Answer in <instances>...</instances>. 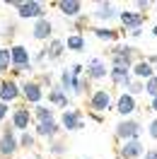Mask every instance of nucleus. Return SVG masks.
<instances>
[{"label":"nucleus","instance_id":"obj_1","mask_svg":"<svg viewBox=\"0 0 157 159\" xmlns=\"http://www.w3.org/2000/svg\"><path fill=\"white\" fill-rule=\"evenodd\" d=\"M138 51L136 46H131V43H116L114 48H111V68H126V70H133V65L138 63Z\"/></svg>","mask_w":157,"mask_h":159},{"label":"nucleus","instance_id":"obj_2","mask_svg":"<svg viewBox=\"0 0 157 159\" xmlns=\"http://www.w3.org/2000/svg\"><path fill=\"white\" fill-rule=\"evenodd\" d=\"M10 53H12V70L10 75H22V72H29L34 68V58H31V53L27 46H22V43H15L10 46Z\"/></svg>","mask_w":157,"mask_h":159},{"label":"nucleus","instance_id":"obj_3","mask_svg":"<svg viewBox=\"0 0 157 159\" xmlns=\"http://www.w3.org/2000/svg\"><path fill=\"white\" fill-rule=\"evenodd\" d=\"M17 149H20V133L12 128V123L7 120V125H2V130H0V157L12 159Z\"/></svg>","mask_w":157,"mask_h":159},{"label":"nucleus","instance_id":"obj_4","mask_svg":"<svg viewBox=\"0 0 157 159\" xmlns=\"http://www.w3.org/2000/svg\"><path fill=\"white\" fill-rule=\"evenodd\" d=\"M140 133H143V123L136 120V118H121L116 123V130H114V135H116L118 142L140 140Z\"/></svg>","mask_w":157,"mask_h":159},{"label":"nucleus","instance_id":"obj_5","mask_svg":"<svg viewBox=\"0 0 157 159\" xmlns=\"http://www.w3.org/2000/svg\"><path fill=\"white\" fill-rule=\"evenodd\" d=\"M114 94L109 89H94L92 94L87 97V106H89V111H94V113H104V111H109V109H114Z\"/></svg>","mask_w":157,"mask_h":159},{"label":"nucleus","instance_id":"obj_6","mask_svg":"<svg viewBox=\"0 0 157 159\" xmlns=\"http://www.w3.org/2000/svg\"><path fill=\"white\" fill-rule=\"evenodd\" d=\"M22 99H24V106L31 104V106H39L41 99H44V84L39 80H27L22 82Z\"/></svg>","mask_w":157,"mask_h":159},{"label":"nucleus","instance_id":"obj_7","mask_svg":"<svg viewBox=\"0 0 157 159\" xmlns=\"http://www.w3.org/2000/svg\"><path fill=\"white\" fill-rule=\"evenodd\" d=\"M22 99V84L15 82V77H2L0 80V101L2 104H15Z\"/></svg>","mask_w":157,"mask_h":159},{"label":"nucleus","instance_id":"obj_8","mask_svg":"<svg viewBox=\"0 0 157 159\" xmlns=\"http://www.w3.org/2000/svg\"><path fill=\"white\" fill-rule=\"evenodd\" d=\"M17 17L20 20H44L46 17V5L39 2V0H24L17 10Z\"/></svg>","mask_w":157,"mask_h":159},{"label":"nucleus","instance_id":"obj_9","mask_svg":"<svg viewBox=\"0 0 157 159\" xmlns=\"http://www.w3.org/2000/svg\"><path fill=\"white\" fill-rule=\"evenodd\" d=\"M31 120H34V113H31L27 106H17V109H12L10 123H12V128L17 130V133H27V130L31 128Z\"/></svg>","mask_w":157,"mask_h":159},{"label":"nucleus","instance_id":"obj_10","mask_svg":"<svg viewBox=\"0 0 157 159\" xmlns=\"http://www.w3.org/2000/svg\"><path fill=\"white\" fill-rule=\"evenodd\" d=\"M145 15L138 10H121L118 12V22H121V27L126 31H133V29H143V24H145Z\"/></svg>","mask_w":157,"mask_h":159},{"label":"nucleus","instance_id":"obj_11","mask_svg":"<svg viewBox=\"0 0 157 159\" xmlns=\"http://www.w3.org/2000/svg\"><path fill=\"white\" fill-rule=\"evenodd\" d=\"M60 125H63V130H68V133L82 130V128H85V116H82V111H80V109L63 111V116H60Z\"/></svg>","mask_w":157,"mask_h":159},{"label":"nucleus","instance_id":"obj_12","mask_svg":"<svg viewBox=\"0 0 157 159\" xmlns=\"http://www.w3.org/2000/svg\"><path fill=\"white\" fill-rule=\"evenodd\" d=\"M114 111H118L123 118H133V113L138 111V99L131 97L128 92H121L118 99H116V104H114Z\"/></svg>","mask_w":157,"mask_h":159},{"label":"nucleus","instance_id":"obj_13","mask_svg":"<svg viewBox=\"0 0 157 159\" xmlns=\"http://www.w3.org/2000/svg\"><path fill=\"white\" fill-rule=\"evenodd\" d=\"M63 133V125L58 120H46V123H34V135L36 138H46L51 140H58V135Z\"/></svg>","mask_w":157,"mask_h":159},{"label":"nucleus","instance_id":"obj_14","mask_svg":"<svg viewBox=\"0 0 157 159\" xmlns=\"http://www.w3.org/2000/svg\"><path fill=\"white\" fill-rule=\"evenodd\" d=\"M92 17H94L97 22H104V27H107V22L118 20V10L114 7V2L104 0V2H97V5H94V12H92Z\"/></svg>","mask_w":157,"mask_h":159},{"label":"nucleus","instance_id":"obj_15","mask_svg":"<svg viewBox=\"0 0 157 159\" xmlns=\"http://www.w3.org/2000/svg\"><path fill=\"white\" fill-rule=\"evenodd\" d=\"M143 154H145V149L140 140H128V142H121V147H118L121 159H143Z\"/></svg>","mask_w":157,"mask_h":159},{"label":"nucleus","instance_id":"obj_16","mask_svg":"<svg viewBox=\"0 0 157 159\" xmlns=\"http://www.w3.org/2000/svg\"><path fill=\"white\" fill-rule=\"evenodd\" d=\"M49 104H51V106H56V109L68 111V109H70V97L63 92V87H60V84H53V87L49 89Z\"/></svg>","mask_w":157,"mask_h":159},{"label":"nucleus","instance_id":"obj_17","mask_svg":"<svg viewBox=\"0 0 157 159\" xmlns=\"http://www.w3.org/2000/svg\"><path fill=\"white\" fill-rule=\"evenodd\" d=\"M58 12L63 17H68V20H78L82 17V2L80 0H58Z\"/></svg>","mask_w":157,"mask_h":159},{"label":"nucleus","instance_id":"obj_18","mask_svg":"<svg viewBox=\"0 0 157 159\" xmlns=\"http://www.w3.org/2000/svg\"><path fill=\"white\" fill-rule=\"evenodd\" d=\"M85 77H89V80H104V77H109V68H107V63H104L102 58H92V60L87 63Z\"/></svg>","mask_w":157,"mask_h":159},{"label":"nucleus","instance_id":"obj_19","mask_svg":"<svg viewBox=\"0 0 157 159\" xmlns=\"http://www.w3.org/2000/svg\"><path fill=\"white\" fill-rule=\"evenodd\" d=\"M109 80H111L116 87L128 89V87L133 84V72L126 70V68H111V70H109Z\"/></svg>","mask_w":157,"mask_h":159},{"label":"nucleus","instance_id":"obj_20","mask_svg":"<svg viewBox=\"0 0 157 159\" xmlns=\"http://www.w3.org/2000/svg\"><path fill=\"white\" fill-rule=\"evenodd\" d=\"M131 72H133V80H140V82H147L150 77H155V75H157L155 68L147 63V58H140L136 65H133V70H131Z\"/></svg>","mask_w":157,"mask_h":159},{"label":"nucleus","instance_id":"obj_21","mask_svg":"<svg viewBox=\"0 0 157 159\" xmlns=\"http://www.w3.org/2000/svg\"><path fill=\"white\" fill-rule=\"evenodd\" d=\"M51 34H53V24H51V20H36L34 22V27H31V36L36 41H51Z\"/></svg>","mask_w":157,"mask_h":159},{"label":"nucleus","instance_id":"obj_22","mask_svg":"<svg viewBox=\"0 0 157 159\" xmlns=\"http://www.w3.org/2000/svg\"><path fill=\"white\" fill-rule=\"evenodd\" d=\"M89 31H92V34H94L99 41H107V43H116L123 29L118 31V29H111V27H104V24H99V27H92Z\"/></svg>","mask_w":157,"mask_h":159},{"label":"nucleus","instance_id":"obj_23","mask_svg":"<svg viewBox=\"0 0 157 159\" xmlns=\"http://www.w3.org/2000/svg\"><path fill=\"white\" fill-rule=\"evenodd\" d=\"M65 48L73 51V53H82V51L87 48V43H85V36H82L80 31H73L68 39H65Z\"/></svg>","mask_w":157,"mask_h":159},{"label":"nucleus","instance_id":"obj_24","mask_svg":"<svg viewBox=\"0 0 157 159\" xmlns=\"http://www.w3.org/2000/svg\"><path fill=\"white\" fill-rule=\"evenodd\" d=\"M34 120L36 123H46V120H56V111L49 109V106H44V104H39V106H34Z\"/></svg>","mask_w":157,"mask_h":159},{"label":"nucleus","instance_id":"obj_25","mask_svg":"<svg viewBox=\"0 0 157 159\" xmlns=\"http://www.w3.org/2000/svg\"><path fill=\"white\" fill-rule=\"evenodd\" d=\"M12 70V53L7 46H0V75H7Z\"/></svg>","mask_w":157,"mask_h":159},{"label":"nucleus","instance_id":"obj_26","mask_svg":"<svg viewBox=\"0 0 157 159\" xmlns=\"http://www.w3.org/2000/svg\"><path fill=\"white\" fill-rule=\"evenodd\" d=\"M46 46H49V60H58L60 56H63V51H65V41H60V39H51Z\"/></svg>","mask_w":157,"mask_h":159},{"label":"nucleus","instance_id":"obj_27","mask_svg":"<svg viewBox=\"0 0 157 159\" xmlns=\"http://www.w3.org/2000/svg\"><path fill=\"white\" fill-rule=\"evenodd\" d=\"M60 87H63V92L65 94H73V89H75V77H73V72L70 70H63L60 72Z\"/></svg>","mask_w":157,"mask_h":159},{"label":"nucleus","instance_id":"obj_28","mask_svg":"<svg viewBox=\"0 0 157 159\" xmlns=\"http://www.w3.org/2000/svg\"><path fill=\"white\" fill-rule=\"evenodd\" d=\"M75 97H82V94H92L89 92V77H75V89H73Z\"/></svg>","mask_w":157,"mask_h":159},{"label":"nucleus","instance_id":"obj_29","mask_svg":"<svg viewBox=\"0 0 157 159\" xmlns=\"http://www.w3.org/2000/svg\"><path fill=\"white\" fill-rule=\"evenodd\" d=\"M34 145H36V135H34V133H29V130H27V133H20V147L31 149Z\"/></svg>","mask_w":157,"mask_h":159},{"label":"nucleus","instance_id":"obj_30","mask_svg":"<svg viewBox=\"0 0 157 159\" xmlns=\"http://www.w3.org/2000/svg\"><path fill=\"white\" fill-rule=\"evenodd\" d=\"M49 152L53 154V157H63V154H65V142H63V140H51L49 142Z\"/></svg>","mask_w":157,"mask_h":159},{"label":"nucleus","instance_id":"obj_31","mask_svg":"<svg viewBox=\"0 0 157 159\" xmlns=\"http://www.w3.org/2000/svg\"><path fill=\"white\" fill-rule=\"evenodd\" d=\"M126 92L131 94V97H140V94H145V82H140V80H133V84H131Z\"/></svg>","mask_w":157,"mask_h":159},{"label":"nucleus","instance_id":"obj_32","mask_svg":"<svg viewBox=\"0 0 157 159\" xmlns=\"http://www.w3.org/2000/svg\"><path fill=\"white\" fill-rule=\"evenodd\" d=\"M145 94L150 97V99H155V97H157V75L145 82Z\"/></svg>","mask_w":157,"mask_h":159},{"label":"nucleus","instance_id":"obj_33","mask_svg":"<svg viewBox=\"0 0 157 159\" xmlns=\"http://www.w3.org/2000/svg\"><path fill=\"white\" fill-rule=\"evenodd\" d=\"M85 65H82V63H73V65H70V72H73V77H82V72H85Z\"/></svg>","mask_w":157,"mask_h":159},{"label":"nucleus","instance_id":"obj_34","mask_svg":"<svg viewBox=\"0 0 157 159\" xmlns=\"http://www.w3.org/2000/svg\"><path fill=\"white\" fill-rule=\"evenodd\" d=\"M7 116H12L10 104H2V101H0V123H2V120H7Z\"/></svg>","mask_w":157,"mask_h":159},{"label":"nucleus","instance_id":"obj_35","mask_svg":"<svg viewBox=\"0 0 157 159\" xmlns=\"http://www.w3.org/2000/svg\"><path fill=\"white\" fill-rule=\"evenodd\" d=\"M147 135H150L152 140H157V116L150 120V123H147Z\"/></svg>","mask_w":157,"mask_h":159},{"label":"nucleus","instance_id":"obj_36","mask_svg":"<svg viewBox=\"0 0 157 159\" xmlns=\"http://www.w3.org/2000/svg\"><path fill=\"white\" fill-rule=\"evenodd\" d=\"M136 7H138V12H143V15H145V12L152 7V2H150V0H138V2H136Z\"/></svg>","mask_w":157,"mask_h":159},{"label":"nucleus","instance_id":"obj_37","mask_svg":"<svg viewBox=\"0 0 157 159\" xmlns=\"http://www.w3.org/2000/svg\"><path fill=\"white\" fill-rule=\"evenodd\" d=\"M46 58H49V46H44V48H41L39 53L34 56V63H44Z\"/></svg>","mask_w":157,"mask_h":159},{"label":"nucleus","instance_id":"obj_38","mask_svg":"<svg viewBox=\"0 0 157 159\" xmlns=\"http://www.w3.org/2000/svg\"><path fill=\"white\" fill-rule=\"evenodd\" d=\"M143 159H157V147H150V149H145Z\"/></svg>","mask_w":157,"mask_h":159},{"label":"nucleus","instance_id":"obj_39","mask_svg":"<svg viewBox=\"0 0 157 159\" xmlns=\"http://www.w3.org/2000/svg\"><path fill=\"white\" fill-rule=\"evenodd\" d=\"M39 82H41V84H49V87H53V84H51V82H53V77H51V75H41Z\"/></svg>","mask_w":157,"mask_h":159},{"label":"nucleus","instance_id":"obj_40","mask_svg":"<svg viewBox=\"0 0 157 159\" xmlns=\"http://www.w3.org/2000/svg\"><path fill=\"white\" fill-rule=\"evenodd\" d=\"M89 118L97 120V123H102V120H104V116H102V113H94V111H89Z\"/></svg>","mask_w":157,"mask_h":159},{"label":"nucleus","instance_id":"obj_41","mask_svg":"<svg viewBox=\"0 0 157 159\" xmlns=\"http://www.w3.org/2000/svg\"><path fill=\"white\" fill-rule=\"evenodd\" d=\"M15 31H17V24H15V22H10V24H7V31H5V34H7V36H12Z\"/></svg>","mask_w":157,"mask_h":159},{"label":"nucleus","instance_id":"obj_42","mask_svg":"<svg viewBox=\"0 0 157 159\" xmlns=\"http://www.w3.org/2000/svg\"><path fill=\"white\" fill-rule=\"evenodd\" d=\"M147 63L152 65V68L157 70V53H152V56H147Z\"/></svg>","mask_w":157,"mask_h":159},{"label":"nucleus","instance_id":"obj_43","mask_svg":"<svg viewBox=\"0 0 157 159\" xmlns=\"http://www.w3.org/2000/svg\"><path fill=\"white\" fill-rule=\"evenodd\" d=\"M147 109L152 111V113H157V97H155V99H150V106H147Z\"/></svg>","mask_w":157,"mask_h":159},{"label":"nucleus","instance_id":"obj_44","mask_svg":"<svg viewBox=\"0 0 157 159\" xmlns=\"http://www.w3.org/2000/svg\"><path fill=\"white\" fill-rule=\"evenodd\" d=\"M133 39H138V36H143V29H133V31H128Z\"/></svg>","mask_w":157,"mask_h":159},{"label":"nucleus","instance_id":"obj_45","mask_svg":"<svg viewBox=\"0 0 157 159\" xmlns=\"http://www.w3.org/2000/svg\"><path fill=\"white\" fill-rule=\"evenodd\" d=\"M152 36H155V39H157V24H155V27H152Z\"/></svg>","mask_w":157,"mask_h":159},{"label":"nucleus","instance_id":"obj_46","mask_svg":"<svg viewBox=\"0 0 157 159\" xmlns=\"http://www.w3.org/2000/svg\"><path fill=\"white\" fill-rule=\"evenodd\" d=\"M2 34H5V31H0V36H2Z\"/></svg>","mask_w":157,"mask_h":159},{"label":"nucleus","instance_id":"obj_47","mask_svg":"<svg viewBox=\"0 0 157 159\" xmlns=\"http://www.w3.org/2000/svg\"><path fill=\"white\" fill-rule=\"evenodd\" d=\"M85 159H89V157H85Z\"/></svg>","mask_w":157,"mask_h":159}]
</instances>
